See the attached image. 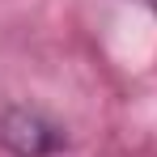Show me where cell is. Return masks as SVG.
I'll return each mask as SVG.
<instances>
[{"label": "cell", "instance_id": "1", "mask_svg": "<svg viewBox=\"0 0 157 157\" xmlns=\"http://www.w3.org/2000/svg\"><path fill=\"white\" fill-rule=\"evenodd\" d=\"M68 128L43 106L9 102L0 110V149L9 157H59L68 153Z\"/></svg>", "mask_w": 157, "mask_h": 157}, {"label": "cell", "instance_id": "2", "mask_svg": "<svg viewBox=\"0 0 157 157\" xmlns=\"http://www.w3.org/2000/svg\"><path fill=\"white\" fill-rule=\"evenodd\" d=\"M132 4H140V9H149V13H157V0H132Z\"/></svg>", "mask_w": 157, "mask_h": 157}]
</instances>
